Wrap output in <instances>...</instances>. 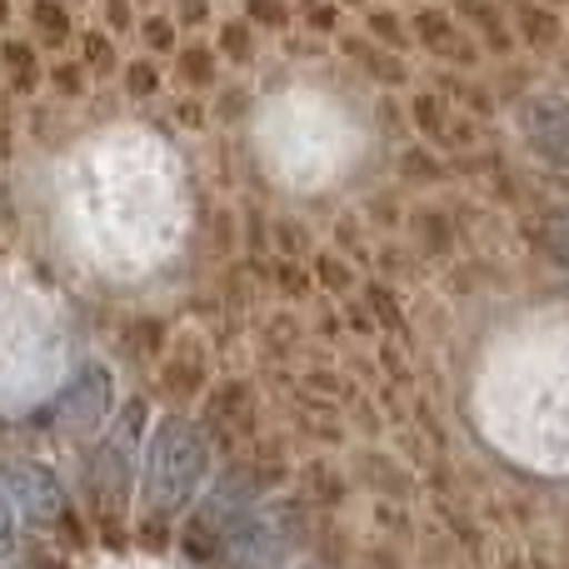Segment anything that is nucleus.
Returning <instances> with one entry per match:
<instances>
[{"label": "nucleus", "instance_id": "f03ea898", "mask_svg": "<svg viewBox=\"0 0 569 569\" xmlns=\"http://www.w3.org/2000/svg\"><path fill=\"white\" fill-rule=\"evenodd\" d=\"M106 405H110V370L106 365H80V375L70 385H60L56 395V420L66 430H96L106 420Z\"/></svg>", "mask_w": 569, "mask_h": 569}, {"label": "nucleus", "instance_id": "f257e3e1", "mask_svg": "<svg viewBox=\"0 0 569 569\" xmlns=\"http://www.w3.org/2000/svg\"><path fill=\"white\" fill-rule=\"evenodd\" d=\"M200 475H206V445H200V435L190 430L186 420H166L156 430V440H150L146 475H140L146 505L156 515L186 510L196 485H200Z\"/></svg>", "mask_w": 569, "mask_h": 569}, {"label": "nucleus", "instance_id": "39448f33", "mask_svg": "<svg viewBox=\"0 0 569 569\" xmlns=\"http://www.w3.org/2000/svg\"><path fill=\"white\" fill-rule=\"evenodd\" d=\"M545 246H550V256L560 260V266H569V210L550 220V230H545Z\"/></svg>", "mask_w": 569, "mask_h": 569}, {"label": "nucleus", "instance_id": "7ed1b4c3", "mask_svg": "<svg viewBox=\"0 0 569 569\" xmlns=\"http://www.w3.org/2000/svg\"><path fill=\"white\" fill-rule=\"evenodd\" d=\"M6 490H10V500L20 505V515H26V520H36V525L60 520V510H66V495H60L56 475H50L46 465H30V460L10 465V470H6Z\"/></svg>", "mask_w": 569, "mask_h": 569}, {"label": "nucleus", "instance_id": "423d86ee", "mask_svg": "<svg viewBox=\"0 0 569 569\" xmlns=\"http://www.w3.org/2000/svg\"><path fill=\"white\" fill-rule=\"evenodd\" d=\"M6 540H10V500L0 495V545H6Z\"/></svg>", "mask_w": 569, "mask_h": 569}, {"label": "nucleus", "instance_id": "20e7f679", "mask_svg": "<svg viewBox=\"0 0 569 569\" xmlns=\"http://www.w3.org/2000/svg\"><path fill=\"white\" fill-rule=\"evenodd\" d=\"M525 136L545 160L569 170V100H530L525 106Z\"/></svg>", "mask_w": 569, "mask_h": 569}]
</instances>
